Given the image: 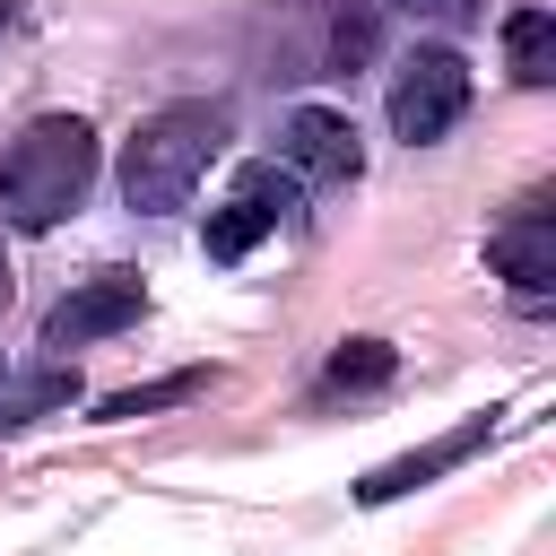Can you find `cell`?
Returning <instances> with one entry per match:
<instances>
[{
    "label": "cell",
    "mask_w": 556,
    "mask_h": 556,
    "mask_svg": "<svg viewBox=\"0 0 556 556\" xmlns=\"http://www.w3.org/2000/svg\"><path fill=\"white\" fill-rule=\"evenodd\" d=\"M87 182H96V130L78 113H35L0 156V226L43 235L87 200Z\"/></svg>",
    "instance_id": "obj_1"
},
{
    "label": "cell",
    "mask_w": 556,
    "mask_h": 556,
    "mask_svg": "<svg viewBox=\"0 0 556 556\" xmlns=\"http://www.w3.org/2000/svg\"><path fill=\"white\" fill-rule=\"evenodd\" d=\"M226 156V104H165L148 113L130 139H122V208L139 217H165L200 191V174Z\"/></svg>",
    "instance_id": "obj_2"
},
{
    "label": "cell",
    "mask_w": 556,
    "mask_h": 556,
    "mask_svg": "<svg viewBox=\"0 0 556 556\" xmlns=\"http://www.w3.org/2000/svg\"><path fill=\"white\" fill-rule=\"evenodd\" d=\"M460 113H469V61H460L452 43H417V52H400V70H391V139L434 148Z\"/></svg>",
    "instance_id": "obj_3"
},
{
    "label": "cell",
    "mask_w": 556,
    "mask_h": 556,
    "mask_svg": "<svg viewBox=\"0 0 556 556\" xmlns=\"http://www.w3.org/2000/svg\"><path fill=\"white\" fill-rule=\"evenodd\" d=\"M139 304H148L139 269H104V278L70 287V295L43 313V348H52V356H70V348H87V339H113V330H130V321H139Z\"/></svg>",
    "instance_id": "obj_4"
},
{
    "label": "cell",
    "mask_w": 556,
    "mask_h": 556,
    "mask_svg": "<svg viewBox=\"0 0 556 556\" xmlns=\"http://www.w3.org/2000/svg\"><path fill=\"white\" fill-rule=\"evenodd\" d=\"M486 269H495L521 304H539V295L556 287V208H547L539 191H530V200L486 235Z\"/></svg>",
    "instance_id": "obj_5"
},
{
    "label": "cell",
    "mask_w": 556,
    "mask_h": 556,
    "mask_svg": "<svg viewBox=\"0 0 556 556\" xmlns=\"http://www.w3.org/2000/svg\"><path fill=\"white\" fill-rule=\"evenodd\" d=\"M295 208V191H287V174L278 165H243V182H235V200L226 208H208V226H200V252L208 261H243L278 217Z\"/></svg>",
    "instance_id": "obj_6"
},
{
    "label": "cell",
    "mask_w": 556,
    "mask_h": 556,
    "mask_svg": "<svg viewBox=\"0 0 556 556\" xmlns=\"http://www.w3.org/2000/svg\"><path fill=\"white\" fill-rule=\"evenodd\" d=\"M278 156H287V174H304V182H348V174L365 165L356 122H348L339 104H295L287 130H278Z\"/></svg>",
    "instance_id": "obj_7"
},
{
    "label": "cell",
    "mask_w": 556,
    "mask_h": 556,
    "mask_svg": "<svg viewBox=\"0 0 556 556\" xmlns=\"http://www.w3.org/2000/svg\"><path fill=\"white\" fill-rule=\"evenodd\" d=\"M486 434H495V408H478V417H460L452 434H434V443H417V452H400V460H382V469H365V478H356V504H400L408 486H426V478H443V469H460L469 452H486Z\"/></svg>",
    "instance_id": "obj_8"
},
{
    "label": "cell",
    "mask_w": 556,
    "mask_h": 556,
    "mask_svg": "<svg viewBox=\"0 0 556 556\" xmlns=\"http://www.w3.org/2000/svg\"><path fill=\"white\" fill-rule=\"evenodd\" d=\"M504 61H513L521 87H547L556 78V17L547 9H513L504 17Z\"/></svg>",
    "instance_id": "obj_9"
},
{
    "label": "cell",
    "mask_w": 556,
    "mask_h": 556,
    "mask_svg": "<svg viewBox=\"0 0 556 556\" xmlns=\"http://www.w3.org/2000/svg\"><path fill=\"white\" fill-rule=\"evenodd\" d=\"M391 374H400L391 339H339V348H330V365H321V391H382Z\"/></svg>",
    "instance_id": "obj_10"
},
{
    "label": "cell",
    "mask_w": 556,
    "mask_h": 556,
    "mask_svg": "<svg viewBox=\"0 0 556 556\" xmlns=\"http://www.w3.org/2000/svg\"><path fill=\"white\" fill-rule=\"evenodd\" d=\"M200 391H208V365H182V374H165V382H139V391H113V400H96V417H104V426H122V417L182 408V400H200Z\"/></svg>",
    "instance_id": "obj_11"
},
{
    "label": "cell",
    "mask_w": 556,
    "mask_h": 556,
    "mask_svg": "<svg viewBox=\"0 0 556 556\" xmlns=\"http://www.w3.org/2000/svg\"><path fill=\"white\" fill-rule=\"evenodd\" d=\"M70 400H78V374H61V365L35 374V382H9V374H0V434H9V426H35L43 408H70Z\"/></svg>",
    "instance_id": "obj_12"
},
{
    "label": "cell",
    "mask_w": 556,
    "mask_h": 556,
    "mask_svg": "<svg viewBox=\"0 0 556 556\" xmlns=\"http://www.w3.org/2000/svg\"><path fill=\"white\" fill-rule=\"evenodd\" d=\"M391 9H408V17H426V26H478V17H486V0H391Z\"/></svg>",
    "instance_id": "obj_13"
},
{
    "label": "cell",
    "mask_w": 556,
    "mask_h": 556,
    "mask_svg": "<svg viewBox=\"0 0 556 556\" xmlns=\"http://www.w3.org/2000/svg\"><path fill=\"white\" fill-rule=\"evenodd\" d=\"M0 17H9V0H0Z\"/></svg>",
    "instance_id": "obj_14"
},
{
    "label": "cell",
    "mask_w": 556,
    "mask_h": 556,
    "mask_svg": "<svg viewBox=\"0 0 556 556\" xmlns=\"http://www.w3.org/2000/svg\"><path fill=\"white\" fill-rule=\"evenodd\" d=\"M0 374H9V365H0Z\"/></svg>",
    "instance_id": "obj_15"
}]
</instances>
